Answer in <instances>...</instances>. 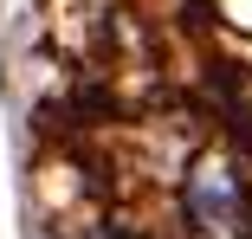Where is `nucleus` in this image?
<instances>
[{
	"label": "nucleus",
	"mask_w": 252,
	"mask_h": 239,
	"mask_svg": "<svg viewBox=\"0 0 252 239\" xmlns=\"http://www.w3.org/2000/svg\"><path fill=\"white\" fill-rule=\"evenodd\" d=\"M188 220L207 239H233L239 233V181L226 168H194L188 175Z\"/></svg>",
	"instance_id": "1"
}]
</instances>
